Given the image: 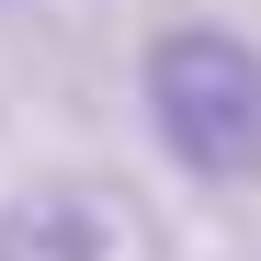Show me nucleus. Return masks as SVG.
<instances>
[{"instance_id":"nucleus-1","label":"nucleus","mask_w":261,"mask_h":261,"mask_svg":"<svg viewBox=\"0 0 261 261\" xmlns=\"http://www.w3.org/2000/svg\"><path fill=\"white\" fill-rule=\"evenodd\" d=\"M137 102L159 159L204 193H261V46L227 23H170L137 57Z\"/></svg>"},{"instance_id":"nucleus-2","label":"nucleus","mask_w":261,"mask_h":261,"mask_svg":"<svg viewBox=\"0 0 261 261\" xmlns=\"http://www.w3.org/2000/svg\"><path fill=\"white\" fill-rule=\"evenodd\" d=\"M0 261H170V227L137 182L102 170H57L0 204Z\"/></svg>"}]
</instances>
